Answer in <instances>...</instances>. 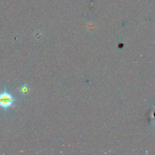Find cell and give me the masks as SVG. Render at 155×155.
<instances>
[{
  "label": "cell",
  "instance_id": "6da1fadb",
  "mask_svg": "<svg viewBox=\"0 0 155 155\" xmlns=\"http://www.w3.org/2000/svg\"><path fill=\"white\" fill-rule=\"evenodd\" d=\"M16 99L5 88L0 93V107L7 111L14 105Z\"/></svg>",
  "mask_w": 155,
  "mask_h": 155
},
{
  "label": "cell",
  "instance_id": "7a4b0ae2",
  "mask_svg": "<svg viewBox=\"0 0 155 155\" xmlns=\"http://www.w3.org/2000/svg\"><path fill=\"white\" fill-rule=\"evenodd\" d=\"M19 90L20 93L22 95L25 96L29 93L30 88H29V87L26 84H23L22 86L20 87Z\"/></svg>",
  "mask_w": 155,
  "mask_h": 155
}]
</instances>
